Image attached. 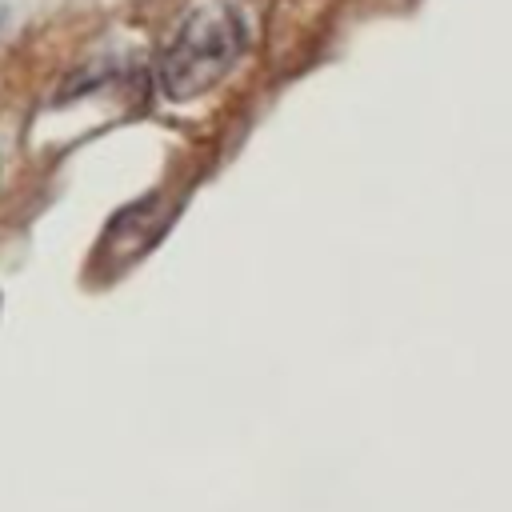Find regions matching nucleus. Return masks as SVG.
I'll return each mask as SVG.
<instances>
[{"label": "nucleus", "mask_w": 512, "mask_h": 512, "mask_svg": "<svg viewBox=\"0 0 512 512\" xmlns=\"http://www.w3.org/2000/svg\"><path fill=\"white\" fill-rule=\"evenodd\" d=\"M244 52V24L232 4L212 0L184 16L172 40L160 48V88L172 100H192L208 92Z\"/></svg>", "instance_id": "1"}]
</instances>
